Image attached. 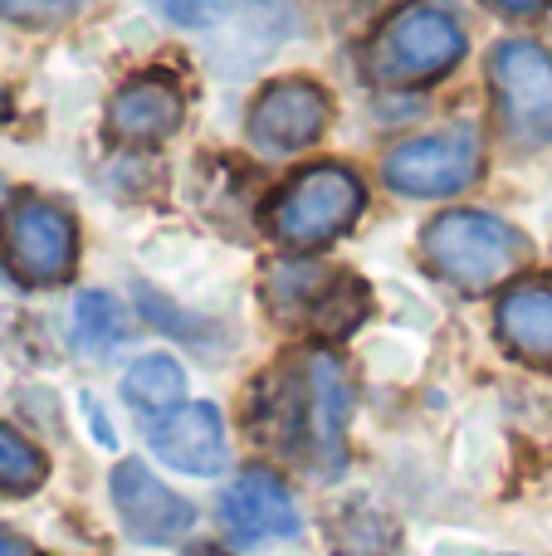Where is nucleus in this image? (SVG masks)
<instances>
[{
    "label": "nucleus",
    "instance_id": "obj_8",
    "mask_svg": "<svg viewBox=\"0 0 552 556\" xmlns=\"http://www.w3.org/2000/svg\"><path fill=\"white\" fill-rule=\"evenodd\" d=\"M113 489V508L123 518L127 538L133 542H147V547H166V542H181L186 532L196 528V508L172 493L142 459H123L108 479Z\"/></svg>",
    "mask_w": 552,
    "mask_h": 556
},
{
    "label": "nucleus",
    "instance_id": "obj_5",
    "mask_svg": "<svg viewBox=\"0 0 552 556\" xmlns=\"http://www.w3.org/2000/svg\"><path fill=\"white\" fill-rule=\"evenodd\" d=\"M489 88L499 123L518 147L552 142V54L534 39H499L489 49Z\"/></svg>",
    "mask_w": 552,
    "mask_h": 556
},
{
    "label": "nucleus",
    "instance_id": "obj_14",
    "mask_svg": "<svg viewBox=\"0 0 552 556\" xmlns=\"http://www.w3.org/2000/svg\"><path fill=\"white\" fill-rule=\"evenodd\" d=\"M123 395H127V405H137V410L166 415L186 395L181 362L166 356V352H152V356H142V362H133L127 366V376H123Z\"/></svg>",
    "mask_w": 552,
    "mask_h": 556
},
{
    "label": "nucleus",
    "instance_id": "obj_3",
    "mask_svg": "<svg viewBox=\"0 0 552 556\" xmlns=\"http://www.w3.org/2000/svg\"><path fill=\"white\" fill-rule=\"evenodd\" d=\"M362 211H367L362 176L338 162H318L269 201V235L289 250H318V244L348 235Z\"/></svg>",
    "mask_w": 552,
    "mask_h": 556
},
{
    "label": "nucleus",
    "instance_id": "obj_11",
    "mask_svg": "<svg viewBox=\"0 0 552 556\" xmlns=\"http://www.w3.org/2000/svg\"><path fill=\"white\" fill-rule=\"evenodd\" d=\"M156 459L172 464L176 473H196V479H211L225 469L230 450H225V420L215 405H176V410L156 415V425L147 430Z\"/></svg>",
    "mask_w": 552,
    "mask_h": 556
},
{
    "label": "nucleus",
    "instance_id": "obj_18",
    "mask_svg": "<svg viewBox=\"0 0 552 556\" xmlns=\"http://www.w3.org/2000/svg\"><path fill=\"white\" fill-rule=\"evenodd\" d=\"M162 20H172L176 29H211L221 20H230L244 0H147Z\"/></svg>",
    "mask_w": 552,
    "mask_h": 556
},
{
    "label": "nucleus",
    "instance_id": "obj_16",
    "mask_svg": "<svg viewBox=\"0 0 552 556\" xmlns=\"http://www.w3.org/2000/svg\"><path fill=\"white\" fill-rule=\"evenodd\" d=\"M117 337H123V307H117V298L103 293V288L78 293V303H74V342L84 346V352H103V346H113Z\"/></svg>",
    "mask_w": 552,
    "mask_h": 556
},
{
    "label": "nucleus",
    "instance_id": "obj_22",
    "mask_svg": "<svg viewBox=\"0 0 552 556\" xmlns=\"http://www.w3.org/2000/svg\"><path fill=\"white\" fill-rule=\"evenodd\" d=\"M196 556H225V552H215V547H205V552H196Z\"/></svg>",
    "mask_w": 552,
    "mask_h": 556
},
{
    "label": "nucleus",
    "instance_id": "obj_19",
    "mask_svg": "<svg viewBox=\"0 0 552 556\" xmlns=\"http://www.w3.org/2000/svg\"><path fill=\"white\" fill-rule=\"evenodd\" d=\"M84 10V0H0V20L10 25H64Z\"/></svg>",
    "mask_w": 552,
    "mask_h": 556
},
{
    "label": "nucleus",
    "instance_id": "obj_7",
    "mask_svg": "<svg viewBox=\"0 0 552 556\" xmlns=\"http://www.w3.org/2000/svg\"><path fill=\"white\" fill-rule=\"evenodd\" d=\"M333 117V103L313 78H274L250 108V147L264 156L309 152Z\"/></svg>",
    "mask_w": 552,
    "mask_h": 556
},
{
    "label": "nucleus",
    "instance_id": "obj_13",
    "mask_svg": "<svg viewBox=\"0 0 552 556\" xmlns=\"http://www.w3.org/2000/svg\"><path fill=\"white\" fill-rule=\"evenodd\" d=\"M348 415H352V391L342 376L338 356L313 352L309 356V440L323 454L328 469H338L342 459V440H348Z\"/></svg>",
    "mask_w": 552,
    "mask_h": 556
},
{
    "label": "nucleus",
    "instance_id": "obj_9",
    "mask_svg": "<svg viewBox=\"0 0 552 556\" xmlns=\"http://www.w3.org/2000/svg\"><path fill=\"white\" fill-rule=\"evenodd\" d=\"M186 98L166 74L127 78L113 98H108V137L117 147H156L181 127Z\"/></svg>",
    "mask_w": 552,
    "mask_h": 556
},
{
    "label": "nucleus",
    "instance_id": "obj_12",
    "mask_svg": "<svg viewBox=\"0 0 552 556\" xmlns=\"http://www.w3.org/2000/svg\"><path fill=\"white\" fill-rule=\"evenodd\" d=\"M499 337L524 362L552 366V278H514L499 298Z\"/></svg>",
    "mask_w": 552,
    "mask_h": 556
},
{
    "label": "nucleus",
    "instance_id": "obj_10",
    "mask_svg": "<svg viewBox=\"0 0 552 556\" xmlns=\"http://www.w3.org/2000/svg\"><path fill=\"white\" fill-rule=\"evenodd\" d=\"M221 522L240 547H254V542L269 538H299V508L269 469H244L221 493Z\"/></svg>",
    "mask_w": 552,
    "mask_h": 556
},
{
    "label": "nucleus",
    "instance_id": "obj_6",
    "mask_svg": "<svg viewBox=\"0 0 552 556\" xmlns=\"http://www.w3.org/2000/svg\"><path fill=\"white\" fill-rule=\"evenodd\" d=\"M485 172V152L469 132H426L411 142L391 147L381 162L391 191L411 195V201H440V195H460L479 181Z\"/></svg>",
    "mask_w": 552,
    "mask_h": 556
},
{
    "label": "nucleus",
    "instance_id": "obj_20",
    "mask_svg": "<svg viewBox=\"0 0 552 556\" xmlns=\"http://www.w3.org/2000/svg\"><path fill=\"white\" fill-rule=\"evenodd\" d=\"M485 5L499 10V15H509V20H528V15H543L548 0H485Z\"/></svg>",
    "mask_w": 552,
    "mask_h": 556
},
{
    "label": "nucleus",
    "instance_id": "obj_21",
    "mask_svg": "<svg viewBox=\"0 0 552 556\" xmlns=\"http://www.w3.org/2000/svg\"><path fill=\"white\" fill-rule=\"evenodd\" d=\"M0 556H35V547H29L25 538H15V532L0 528Z\"/></svg>",
    "mask_w": 552,
    "mask_h": 556
},
{
    "label": "nucleus",
    "instance_id": "obj_2",
    "mask_svg": "<svg viewBox=\"0 0 552 556\" xmlns=\"http://www.w3.org/2000/svg\"><path fill=\"white\" fill-rule=\"evenodd\" d=\"M421 250L430 269L465 293H489L528 264V240L489 211H450L430 220Z\"/></svg>",
    "mask_w": 552,
    "mask_h": 556
},
{
    "label": "nucleus",
    "instance_id": "obj_17",
    "mask_svg": "<svg viewBox=\"0 0 552 556\" xmlns=\"http://www.w3.org/2000/svg\"><path fill=\"white\" fill-rule=\"evenodd\" d=\"M45 473H49L45 454H39L20 430L0 425V489L5 493H35L39 483H45Z\"/></svg>",
    "mask_w": 552,
    "mask_h": 556
},
{
    "label": "nucleus",
    "instance_id": "obj_15",
    "mask_svg": "<svg viewBox=\"0 0 552 556\" xmlns=\"http://www.w3.org/2000/svg\"><path fill=\"white\" fill-rule=\"evenodd\" d=\"M362 313H367V288L348 274H333L328 283H323V293L313 298V307H309L313 327H318L323 337H348L352 327L362 323Z\"/></svg>",
    "mask_w": 552,
    "mask_h": 556
},
{
    "label": "nucleus",
    "instance_id": "obj_23",
    "mask_svg": "<svg viewBox=\"0 0 552 556\" xmlns=\"http://www.w3.org/2000/svg\"><path fill=\"white\" fill-rule=\"evenodd\" d=\"M0 201H5V181H0Z\"/></svg>",
    "mask_w": 552,
    "mask_h": 556
},
{
    "label": "nucleus",
    "instance_id": "obj_4",
    "mask_svg": "<svg viewBox=\"0 0 552 556\" xmlns=\"http://www.w3.org/2000/svg\"><path fill=\"white\" fill-rule=\"evenodd\" d=\"M0 250L20 283L54 288L78 264V225L49 195H15L0 220Z\"/></svg>",
    "mask_w": 552,
    "mask_h": 556
},
{
    "label": "nucleus",
    "instance_id": "obj_1",
    "mask_svg": "<svg viewBox=\"0 0 552 556\" xmlns=\"http://www.w3.org/2000/svg\"><path fill=\"white\" fill-rule=\"evenodd\" d=\"M465 59V25L436 0H406L397 5L367 45V68L377 84L411 88L446 78Z\"/></svg>",
    "mask_w": 552,
    "mask_h": 556
}]
</instances>
